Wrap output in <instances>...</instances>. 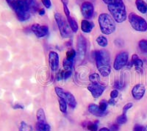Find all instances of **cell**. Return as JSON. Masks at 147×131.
Wrapping results in <instances>:
<instances>
[{
    "mask_svg": "<svg viewBox=\"0 0 147 131\" xmlns=\"http://www.w3.org/2000/svg\"><path fill=\"white\" fill-rule=\"evenodd\" d=\"M129 54L127 52H121L117 55L113 63V68L115 70H120L124 67L128 62Z\"/></svg>",
    "mask_w": 147,
    "mask_h": 131,
    "instance_id": "cell-8",
    "label": "cell"
},
{
    "mask_svg": "<svg viewBox=\"0 0 147 131\" xmlns=\"http://www.w3.org/2000/svg\"><path fill=\"white\" fill-rule=\"evenodd\" d=\"M89 80L90 81L91 84H100V76L97 73H94L90 74L89 77Z\"/></svg>",
    "mask_w": 147,
    "mask_h": 131,
    "instance_id": "cell-23",
    "label": "cell"
},
{
    "mask_svg": "<svg viewBox=\"0 0 147 131\" xmlns=\"http://www.w3.org/2000/svg\"><path fill=\"white\" fill-rule=\"evenodd\" d=\"M62 74H63V78L65 80H66V79H68L69 77H71V74H72V71L71 70L63 71Z\"/></svg>",
    "mask_w": 147,
    "mask_h": 131,
    "instance_id": "cell-33",
    "label": "cell"
},
{
    "mask_svg": "<svg viewBox=\"0 0 147 131\" xmlns=\"http://www.w3.org/2000/svg\"><path fill=\"white\" fill-rule=\"evenodd\" d=\"M76 55H77V53H76V51L74 49H69V50H68L66 52V57H65V58L74 61Z\"/></svg>",
    "mask_w": 147,
    "mask_h": 131,
    "instance_id": "cell-30",
    "label": "cell"
},
{
    "mask_svg": "<svg viewBox=\"0 0 147 131\" xmlns=\"http://www.w3.org/2000/svg\"><path fill=\"white\" fill-rule=\"evenodd\" d=\"M144 128L140 124H136L133 128V131H143Z\"/></svg>",
    "mask_w": 147,
    "mask_h": 131,
    "instance_id": "cell-39",
    "label": "cell"
},
{
    "mask_svg": "<svg viewBox=\"0 0 147 131\" xmlns=\"http://www.w3.org/2000/svg\"><path fill=\"white\" fill-rule=\"evenodd\" d=\"M59 105H60V111L63 113H66L67 112V103L66 101L63 98H59Z\"/></svg>",
    "mask_w": 147,
    "mask_h": 131,
    "instance_id": "cell-28",
    "label": "cell"
},
{
    "mask_svg": "<svg viewBox=\"0 0 147 131\" xmlns=\"http://www.w3.org/2000/svg\"><path fill=\"white\" fill-rule=\"evenodd\" d=\"M131 65H134L136 66V69L139 70L140 68H142L144 63L138 57L137 55H133L132 57V62H131Z\"/></svg>",
    "mask_w": 147,
    "mask_h": 131,
    "instance_id": "cell-19",
    "label": "cell"
},
{
    "mask_svg": "<svg viewBox=\"0 0 147 131\" xmlns=\"http://www.w3.org/2000/svg\"><path fill=\"white\" fill-rule=\"evenodd\" d=\"M118 96H119V91L118 90H113L110 92V97L112 98V99H115Z\"/></svg>",
    "mask_w": 147,
    "mask_h": 131,
    "instance_id": "cell-37",
    "label": "cell"
},
{
    "mask_svg": "<svg viewBox=\"0 0 147 131\" xmlns=\"http://www.w3.org/2000/svg\"><path fill=\"white\" fill-rule=\"evenodd\" d=\"M143 131H147V126H146L145 128H144V130H143Z\"/></svg>",
    "mask_w": 147,
    "mask_h": 131,
    "instance_id": "cell-46",
    "label": "cell"
},
{
    "mask_svg": "<svg viewBox=\"0 0 147 131\" xmlns=\"http://www.w3.org/2000/svg\"><path fill=\"white\" fill-rule=\"evenodd\" d=\"M31 30L38 38H44L48 35L49 27L46 25H40L39 24H34L31 27Z\"/></svg>",
    "mask_w": 147,
    "mask_h": 131,
    "instance_id": "cell-11",
    "label": "cell"
},
{
    "mask_svg": "<svg viewBox=\"0 0 147 131\" xmlns=\"http://www.w3.org/2000/svg\"><path fill=\"white\" fill-rule=\"evenodd\" d=\"M96 42L97 44L102 47H107V44H108V41H107V38L103 36V35H99V37L97 38Z\"/></svg>",
    "mask_w": 147,
    "mask_h": 131,
    "instance_id": "cell-25",
    "label": "cell"
},
{
    "mask_svg": "<svg viewBox=\"0 0 147 131\" xmlns=\"http://www.w3.org/2000/svg\"><path fill=\"white\" fill-rule=\"evenodd\" d=\"M18 131H32V127L25 122H22L18 128Z\"/></svg>",
    "mask_w": 147,
    "mask_h": 131,
    "instance_id": "cell-27",
    "label": "cell"
},
{
    "mask_svg": "<svg viewBox=\"0 0 147 131\" xmlns=\"http://www.w3.org/2000/svg\"><path fill=\"white\" fill-rule=\"evenodd\" d=\"M13 108H21V109H23L24 106L22 105H16L13 106Z\"/></svg>",
    "mask_w": 147,
    "mask_h": 131,
    "instance_id": "cell-43",
    "label": "cell"
},
{
    "mask_svg": "<svg viewBox=\"0 0 147 131\" xmlns=\"http://www.w3.org/2000/svg\"><path fill=\"white\" fill-rule=\"evenodd\" d=\"M98 70L99 71L100 74H102V76L103 77H107L109 74H110V72H111V69H110V66H102V67L99 68Z\"/></svg>",
    "mask_w": 147,
    "mask_h": 131,
    "instance_id": "cell-24",
    "label": "cell"
},
{
    "mask_svg": "<svg viewBox=\"0 0 147 131\" xmlns=\"http://www.w3.org/2000/svg\"><path fill=\"white\" fill-rule=\"evenodd\" d=\"M108 103L110 105L115 104V101H114V99H112V98H111V99H110V100L108 101Z\"/></svg>",
    "mask_w": 147,
    "mask_h": 131,
    "instance_id": "cell-44",
    "label": "cell"
},
{
    "mask_svg": "<svg viewBox=\"0 0 147 131\" xmlns=\"http://www.w3.org/2000/svg\"><path fill=\"white\" fill-rule=\"evenodd\" d=\"M128 20L135 30L138 32H146L147 30V22L143 17L135 13H130L128 16Z\"/></svg>",
    "mask_w": 147,
    "mask_h": 131,
    "instance_id": "cell-5",
    "label": "cell"
},
{
    "mask_svg": "<svg viewBox=\"0 0 147 131\" xmlns=\"http://www.w3.org/2000/svg\"><path fill=\"white\" fill-rule=\"evenodd\" d=\"M106 5H113V4H115L116 2H119L121 0H102Z\"/></svg>",
    "mask_w": 147,
    "mask_h": 131,
    "instance_id": "cell-38",
    "label": "cell"
},
{
    "mask_svg": "<svg viewBox=\"0 0 147 131\" xmlns=\"http://www.w3.org/2000/svg\"><path fill=\"white\" fill-rule=\"evenodd\" d=\"M94 27V23L90 21H88V19H83L81 22V29L85 33H89V32H91Z\"/></svg>",
    "mask_w": 147,
    "mask_h": 131,
    "instance_id": "cell-16",
    "label": "cell"
},
{
    "mask_svg": "<svg viewBox=\"0 0 147 131\" xmlns=\"http://www.w3.org/2000/svg\"><path fill=\"white\" fill-rule=\"evenodd\" d=\"M67 21H68V23H69V26H70L71 29L73 32H77L78 30V24L76 22V20L74 19L73 17H71V16H66Z\"/></svg>",
    "mask_w": 147,
    "mask_h": 131,
    "instance_id": "cell-18",
    "label": "cell"
},
{
    "mask_svg": "<svg viewBox=\"0 0 147 131\" xmlns=\"http://www.w3.org/2000/svg\"><path fill=\"white\" fill-rule=\"evenodd\" d=\"M81 13L85 19H91L94 14V7L90 2H85L81 5Z\"/></svg>",
    "mask_w": 147,
    "mask_h": 131,
    "instance_id": "cell-10",
    "label": "cell"
},
{
    "mask_svg": "<svg viewBox=\"0 0 147 131\" xmlns=\"http://www.w3.org/2000/svg\"><path fill=\"white\" fill-rule=\"evenodd\" d=\"M38 14L40 16H43V15H44V14H45V10H44V8H40V9H39L38 10Z\"/></svg>",
    "mask_w": 147,
    "mask_h": 131,
    "instance_id": "cell-42",
    "label": "cell"
},
{
    "mask_svg": "<svg viewBox=\"0 0 147 131\" xmlns=\"http://www.w3.org/2000/svg\"><path fill=\"white\" fill-rule=\"evenodd\" d=\"M36 116L37 120H38V122H47L45 113H44V109L40 108V109L38 110L36 113Z\"/></svg>",
    "mask_w": 147,
    "mask_h": 131,
    "instance_id": "cell-22",
    "label": "cell"
},
{
    "mask_svg": "<svg viewBox=\"0 0 147 131\" xmlns=\"http://www.w3.org/2000/svg\"><path fill=\"white\" fill-rule=\"evenodd\" d=\"M74 62V61L73 60H69V59L65 58L63 62V68L65 70H71L73 68Z\"/></svg>",
    "mask_w": 147,
    "mask_h": 131,
    "instance_id": "cell-26",
    "label": "cell"
},
{
    "mask_svg": "<svg viewBox=\"0 0 147 131\" xmlns=\"http://www.w3.org/2000/svg\"><path fill=\"white\" fill-rule=\"evenodd\" d=\"M88 111L91 114L96 116H99V117H102V116H105L107 114V112H104V111H101L99 105L95 104H90L88 106Z\"/></svg>",
    "mask_w": 147,
    "mask_h": 131,
    "instance_id": "cell-15",
    "label": "cell"
},
{
    "mask_svg": "<svg viewBox=\"0 0 147 131\" xmlns=\"http://www.w3.org/2000/svg\"><path fill=\"white\" fill-rule=\"evenodd\" d=\"M41 2L44 7H47V8H50L51 6H52L51 0H41Z\"/></svg>",
    "mask_w": 147,
    "mask_h": 131,
    "instance_id": "cell-35",
    "label": "cell"
},
{
    "mask_svg": "<svg viewBox=\"0 0 147 131\" xmlns=\"http://www.w3.org/2000/svg\"><path fill=\"white\" fill-rule=\"evenodd\" d=\"M139 48L141 50V52H144V53H147V41L145 39L140 40L139 41Z\"/></svg>",
    "mask_w": 147,
    "mask_h": 131,
    "instance_id": "cell-29",
    "label": "cell"
},
{
    "mask_svg": "<svg viewBox=\"0 0 147 131\" xmlns=\"http://www.w3.org/2000/svg\"><path fill=\"white\" fill-rule=\"evenodd\" d=\"M7 2H8V3H10V0H7Z\"/></svg>",
    "mask_w": 147,
    "mask_h": 131,
    "instance_id": "cell-47",
    "label": "cell"
},
{
    "mask_svg": "<svg viewBox=\"0 0 147 131\" xmlns=\"http://www.w3.org/2000/svg\"><path fill=\"white\" fill-rule=\"evenodd\" d=\"M49 62L53 72H56L59 67V55L56 52L51 51L49 53Z\"/></svg>",
    "mask_w": 147,
    "mask_h": 131,
    "instance_id": "cell-13",
    "label": "cell"
},
{
    "mask_svg": "<svg viewBox=\"0 0 147 131\" xmlns=\"http://www.w3.org/2000/svg\"><path fill=\"white\" fill-rule=\"evenodd\" d=\"M98 22L101 31L105 35H110L115 30V20L109 14H100Z\"/></svg>",
    "mask_w": 147,
    "mask_h": 131,
    "instance_id": "cell-3",
    "label": "cell"
},
{
    "mask_svg": "<svg viewBox=\"0 0 147 131\" xmlns=\"http://www.w3.org/2000/svg\"><path fill=\"white\" fill-rule=\"evenodd\" d=\"M87 49V41L82 35H80L77 38V55L80 61H83Z\"/></svg>",
    "mask_w": 147,
    "mask_h": 131,
    "instance_id": "cell-9",
    "label": "cell"
},
{
    "mask_svg": "<svg viewBox=\"0 0 147 131\" xmlns=\"http://www.w3.org/2000/svg\"><path fill=\"white\" fill-rule=\"evenodd\" d=\"M99 108L102 111H104V112H106V110L107 108V103L105 100H102L99 103Z\"/></svg>",
    "mask_w": 147,
    "mask_h": 131,
    "instance_id": "cell-32",
    "label": "cell"
},
{
    "mask_svg": "<svg viewBox=\"0 0 147 131\" xmlns=\"http://www.w3.org/2000/svg\"><path fill=\"white\" fill-rule=\"evenodd\" d=\"M63 10H64V13H65V14L66 16H70V11H69V8H68V7H67L66 4L64 3V2H63Z\"/></svg>",
    "mask_w": 147,
    "mask_h": 131,
    "instance_id": "cell-40",
    "label": "cell"
},
{
    "mask_svg": "<svg viewBox=\"0 0 147 131\" xmlns=\"http://www.w3.org/2000/svg\"><path fill=\"white\" fill-rule=\"evenodd\" d=\"M106 87L100 84H91L88 87V91H90L94 98H99L103 94Z\"/></svg>",
    "mask_w": 147,
    "mask_h": 131,
    "instance_id": "cell-12",
    "label": "cell"
},
{
    "mask_svg": "<svg viewBox=\"0 0 147 131\" xmlns=\"http://www.w3.org/2000/svg\"><path fill=\"white\" fill-rule=\"evenodd\" d=\"M87 128L88 130L90 131H97V130H98V126H97L96 124H94V123H90L89 124H88Z\"/></svg>",
    "mask_w": 147,
    "mask_h": 131,
    "instance_id": "cell-34",
    "label": "cell"
},
{
    "mask_svg": "<svg viewBox=\"0 0 147 131\" xmlns=\"http://www.w3.org/2000/svg\"><path fill=\"white\" fill-rule=\"evenodd\" d=\"M94 55H95L97 69H99L102 66H110V57L108 52L105 49L96 51Z\"/></svg>",
    "mask_w": 147,
    "mask_h": 131,
    "instance_id": "cell-6",
    "label": "cell"
},
{
    "mask_svg": "<svg viewBox=\"0 0 147 131\" xmlns=\"http://www.w3.org/2000/svg\"><path fill=\"white\" fill-rule=\"evenodd\" d=\"M55 92L59 98H63L66 101L67 104L69 105L71 108H74L77 106V101L73 94L70 92L65 91L62 88H55Z\"/></svg>",
    "mask_w": 147,
    "mask_h": 131,
    "instance_id": "cell-7",
    "label": "cell"
},
{
    "mask_svg": "<svg viewBox=\"0 0 147 131\" xmlns=\"http://www.w3.org/2000/svg\"><path fill=\"white\" fill-rule=\"evenodd\" d=\"M27 1V6L30 12L35 13L38 10V3L36 0H26Z\"/></svg>",
    "mask_w": 147,
    "mask_h": 131,
    "instance_id": "cell-20",
    "label": "cell"
},
{
    "mask_svg": "<svg viewBox=\"0 0 147 131\" xmlns=\"http://www.w3.org/2000/svg\"><path fill=\"white\" fill-rule=\"evenodd\" d=\"M119 129V127L118 124H113V125H111V127H110V130L112 131H118Z\"/></svg>",
    "mask_w": 147,
    "mask_h": 131,
    "instance_id": "cell-41",
    "label": "cell"
},
{
    "mask_svg": "<svg viewBox=\"0 0 147 131\" xmlns=\"http://www.w3.org/2000/svg\"><path fill=\"white\" fill-rule=\"evenodd\" d=\"M113 18L117 23H122L127 19V10L124 2L121 0L113 5H107Z\"/></svg>",
    "mask_w": 147,
    "mask_h": 131,
    "instance_id": "cell-2",
    "label": "cell"
},
{
    "mask_svg": "<svg viewBox=\"0 0 147 131\" xmlns=\"http://www.w3.org/2000/svg\"><path fill=\"white\" fill-rule=\"evenodd\" d=\"M118 124H124L127 122V117L126 113H123L121 116H119L116 120Z\"/></svg>",
    "mask_w": 147,
    "mask_h": 131,
    "instance_id": "cell-31",
    "label": "cell"
},
{
    "mask_svg": "<svg viewBox=\"0 0 147 131\" xmlns=\"http://www.w3.org/2000/svg\"><path fill=\"white\" fill-rule=\"evenodd\" d=\"M55 19L57 24L61 36L65 38H70L72 35V30L65 17L60 13H56L55 14Z\"/></svg>",
    "mask_w": 147,
    "mask_h": 131,
    "instance_id": "cell-4",
    "label": "cell"
},
{
    "mask_svg": "<svg viewBox=\"0 0 147 131\" xmlns=\"http://www.w3.org/2000/svg\"><path fill=\"white\" fill-rule=\"evenodd\" d=\"M132 105H133V104H132V103H127V104H126L125 105H124V108H123V113H126L129 109H130V108H132Z\"/></svg>",
    "mask_w": 147,
    "mask_h": 131,
    "instance_id": "cell-36",
    "label": "cell"
},
{
    "mask_svg": "<svg viewBox=\"0 0 147 131\" xmlns=\"http://www.w3.org/2000/svg\"><path fill=\"white\" fill-rule=\"evenodd\" d=\"M99 131H110V130L107 128H101Z\"/></svg>",
    "mask_w": 147,
    "mask_h": 131,
    "instance_id": "cell-45",
    "label": "cell"
},
{
    "mask_svg": "<svg viewBox=\"0 0 147 131\" xmlns=\"http://www.w3.org/2000/svg\"><path fill=\"white\" fill-rule=\"evenodd\" d=\"M36 129L38 131H50L51 127L47 122H38Z\"/></svg>",
    "mask_w": 147,
    "mask_h": 131,
    "instance_id": "cell-21",
    "label": "cell"
},
{
    "mask_svg": "<svg viewBox=\"0 0 147 131\" xmlns=\"http://www.w3.org/2000/svg\"><path fill=\"white\" fill-rule=\"evenodd\" d=\"M146 91L145 86L143 84H137L132 88V94L134 99L139 100L144 96Z\"/></svg>",
    "mask_w": 147,
    "mask_h": 131,
    "instance_id": "cell-14",
    "label": "cell"
},
{
    "mask_svg": "<svg viewBox=\"0 0 147 131\" xmlns=\"http://www.w3.org/2000/svg\"><path fill=\"white\" fill-rule=\"evenodd\" d=\"M136 5L137 9L143 14H145L147 12V5L144 0H136Z\"/></svg>",
    "mask_w": 147,
    "mask_h": 131,
    "instance_id": "cell-17",
    "label": "cell"
},
{
    "mask_svg": "<svg viewBox=\"0 0 147 131\" xmlns=\"http://www.w3.org/2000/svg\"><path fill=\"white\" fill-rule=\"evenodd\" d=\"M10 5L15 11L18 20L24 22L30 19V10L26 0H10Z\"/></svg>",
    "mask_w": 147,
    "mask_h": 131,
    "instance_id": "cell-1",
    "label": "cell"
}]
</instances>
